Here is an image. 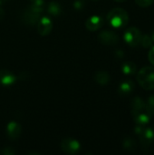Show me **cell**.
Here are the masks:
<instances>
[{"instance_id":"6da1fadb","label":"cell","mask_w":154,"mask_h":155,"mask_svg":"<svg viewBox=\"0 0 154 155\" xmlns=\"http://www.w3.org/2000/svg\"><path fill=\"white\" fill-rule=\"evenodd\" d=\"M107 21L114 28H123L129 22V15L123 8L116 7L108 13Z\"/></svg>"},{"instance_id":"7a4b0ae2","label":"cell","mask_w":154,"mask_h":155,"mask_svg":"<svg viewBox=\"0 0 154 155\" xmlns=\"http://www.w3.org/2000/svg\"><path fill=\"white\" fill-rule=\"evenodd\" d=\"M137 81L145 90H154V67L145 66L137 74Z\"/></svg>"},{"instance_id":"3957f363","label":"cell","mask_w":154,"mask_h":155,"mask_svg":"<svg viewBox=\"0 0 154 155\" xmlns=\"http://www.w3.org/2000/svg\"><path fill=\"white\" fill-rule=\"evenodd\" d=\"M42 13L29 5L23 13L22 15V20L25 25H29V26H34L37 24L38 20L41 17Z\"/></svg>"},{"instance_id":"277c9868","label":"cell","mask_w":154,"mask_h":155,"mask_svg":"<svg viewBox=\"0 0 154 155\" xmlns=\"http://www.w3.org/2000/svg\"><path fill=\"white\" fill-rule=\"evenodd\" d=\"M60 146L61 150L66 154L74 155L78 153L81 150V143L77 140L73 138H66L62 140Z\"/></svg>"},{"instance_id":"5b68a950","label":"cell","mask_w":154,"mask_h":155,"mask_svg":"<svg viewBox=\"0 0 154 155\" xmlns=\"http://www.w3.org/2000/svg\"><path fill=\"white\" fill-rule=\"evenodd\" d=\"M142 37V33L137 27H130L128 28L124 35H123V39L132 47H135L140 45V40Z\"/></svg>"},{"instance_id":"8992f818","label":"cell","mask_w":154,"mask_h":155,"mask_svg":"<svg viewBox=\"0 0 154 155\" xmlns=\"http://www.w3.org/2000/svg\"><path fill=\"white\" fill-rule=\"evenodd\" d=\"M98 40L104 45H114L119 42V36L113 31L104 30L98 35Z\"/></svg>"},{"instance_id":"52a82bcc","label":"cell","mask_w":154,"mask_h":155,"mask_svg":"<svg viewBox=\"0 0 154 155\" xmlns=\"http://www.w3.org/2000/svg\"><path fill=\"white\" fill-rule=\"evenodd\" d=\"M37 32L40 35H48L53 29V21L48 16H42L36 24Z\"/></svg>"},{"instance_id":"ba28073f","label":"cell","mask_w":154,"mask_h":155,"mask_svg":"<svg viewBox=\"0 0 154 155\" xmlns=\"http://www.w3.org/2000/svg\"><path fill=\"white\" fill-rule=\"evenodd\" d=\"M141 141L142 147L143 149L150 148L154 143V130L145 126L143 131L138 135Z\"/></svg>"},{"instance_id":"9c48e42d","label":"cell","mask_w":154,"mask_h":155,"mask_svg":"<svg viewBox=\"0 0 154 155\" xmlns=\"http://www.w3.org/2000/svg\"><path fill=\"white\" fill-rule=\"evenodd\" d=\"M6 135L10 140H16L20 137L22 133V126L19 123L15 121H11L6 125Z\"/></svg>"},{"instance_id":"30bf717a","label":"cell","mask_w":154,"mask_h":155,"mask_svg":"<svg viewBox=\"0 0 154 155\" xmlns=\"http://www.w3.org/2000/svg\"><path fill=\"white\" fill-rule=\"evenodd\" d=\"M103 19L100 15H92L85 21V27L91 32L99 30L103 25Z\"/></svg>"},{"instance_id":"8fae6325","label":"cell","mask_w":154,"mask_h":155,"mask_svg":"<svg viewBox=\"0 0 154 155\" xmlns=\"http://www.w3.org/2000/svg\"><path fill=\"white\" fill-rule=\"evenodd\" d=\"M16 81V76L7 69H0V84L4 86H10Z\"/></svg>"},{"instance_id":"7c38bea8","label":"cell","mask_w":154,"mask_h":155,"mask_svg":"<svg viewBox=\"0 0 154 155\" xmlns=\"http://www.w3.org/2000/svg\"><path fill=\"white\" fill-rule=\"evenodd\" d=\"M146 110V104L145 102L139 96L135 97L132 102V115L134 116L140 113L145 112Z\"/></svg>"},{"instance_id":"4fadbf2b","label":"cell","mask_w":154,"mask_h":155,"mask_svg":"<svg viewBox=\"0 0 154 155\" xmlns=\"http://www.w3.org/2000/svg\"><path fill=\"white\" fill-rule=\"evenodd\" d=\"M133 88H134V84H133V81L125 80L120 84L119 88H118V93L122 96H126V95H129L130 94H132Z\"/></svg>"},{"instance_id":"5bb4252c","label":"cell","mask_w":154,"mask_h":155,"mask_svg":"<svg viewBox=\"0 0 154 155\" xmlns=\"http://www.w3.org/2000/svg\"><path fill=\"white\" fill-rule=\"evenodd\" d=\"M133 117V120L136 123V124L142 125V126H146L150 123V120H151V114L147 111L140 113Z\"/></svg>"},{"instance_id":"9a60e30c","label":"cell","mask_w":154,"mask_h":155,"mask_svg":"<svg viewBox=\"0 0 154 155\" xmlns=\"http://www.w3.org/2000/svg\"><path fill=\"white\" fill-rule=\"evenodd\" d=\"M110 75L107 72L105 71H99L95 74L94 75V80L95 82L100 84V85H106L110 82Z\"/></svg>"},{"instance_id":"2e32d148","label":"cell","mask_w":154,"mask_h":155,"mask_svg":"<svg viewBox=\"0 0 154 155\" xmlns=\"http://www.w3.org/2000/svg\"><path fill=\"white\" fill-rule=\"evenodd\" d=\"M47 12L49 15H51L53 16H58V15H60V14L62 12V7L58 2L52 1L47 5Z\"/></svg>"},{"instance_id":"e0dca14e","label":"cell","mask_w":154,"mask_h":155,"mask_svg":"<svg viewBox=\"0 0 154 155\" xmlns=\"http://www.w3.org/2000/svg\"><path fill=\"white\" fill-rule=\"evenodd\" d=\"M136 64L132 62V61H128L123 64L122 65V72L126 74V75H133L136 73Z\"/></svg>"},{"instance_id":"ac0fdd59","label":"cell","mask_w":154,"mask_h":155,"mask_svg":"<svg viewBox=\"0 0 154 155\" xmlns=\"http://www.w3.org/2000/svg\"><path fill=\"white\" fill-rule=\"evenodd\" d=\"M123 149L125 151L132 152V151H134L136 149V143H135V141L133 138L127 137V138H125L123 140Z\"/></svg>"},{"instance_id":"d6986e66","label":"cell","mask_w":154,"mask_h":155,"mask_svg":"<svg viewBox=\"0 0 154 155\" xmlns=\"http://www.w3.org/2000/svg\"><path fill=\"white\" fill-rule=\"evenodd\" d=\"M152 39L150 35H142V37H141V40H140V45L142 46H143L144 48H149V47H152Z\"/></svg>"},{"instance_id":"ffe728a7","label":"cell","mask_w":154,"mask_h":155,"mask_svg":"<svg viewBox=\"0 0 154 155\" xmlns=\"http://www.w3.org/2000/svg\"><path fill=\"white\" fill-rule=\"evenodd\" d=\"M146 110L151 114V116H154V95H152L146 104Z\"/></svg>"},{"instance_id":"44dd1931","label":"cell","mask_w":154,"mask_h":155,"mask_svg":"<svg viewBox=\"0 0 154 155\" xmlns=\"http://www.w3.org/2000/svg\"><path fill=\"white\" fill-rule=\"evenodd\" d=\"M135 2L141 7H148L153 4L154 0H135Z\"/></svg>"},{"instance_id":"7402d4cb","label":"cell","mask_w":154,"mask_h":155,"mask_svg":"<svg viewBox=\"0 0 154 155\" xmlns=\"http://www.w3.org/2000/svg\"><path fill=\"white\" fill-rule=\"evenodd\" d=\"M74 7L76 9V10H83V8L84 7V0H75L74 2Z\"/></svg>"},{"instance_id":"603a6c76","label":"cell","mask_w":154,"mask_h":155,"mask_svg":"<svg viewBox=\"0 0 154 155\" xmlns=\"http://www.w3.org/2000/svg\"><path fill=\"white\" fill-rule=\"evenodd\" d=\"M0 153H1V154L4 155H14L16 153V152L12 147H5Z\"/></svg>"},{"instance_id":"cb8c5ba5","label":"cell","mask_w":154,"mask_h":155,"mask_svg":"<svg viewBox=\"0 0 154 155\" xmlns=\"http://www.w3.org/2000/svg\"><path fill=\"white\" fill-rule=\"evenodd\" d=\"M149 60L154 65V46H152L149 52Z\"/></svg>"},{"instance_id":"d4e9b609","label":"cell","mask_w":154,"mask_h":155,"mask_svg":"<svg viewBox=\"0 0 154 155\" xmlns=\"http://www.w3.org/2000/svg\"><path fill=\"white\" fill-rule=\"evenodd\" d=\"M5 16V11H4V9L3 8H1L0 7V20L1 19H3V17Z\"/></svg>"},{"instance_id":"484cf974","label":"cell","mask_w":154,"mask_h":155,"mask_svg":"<svg viewBox=\"0 0 154 155\" xmlns=\"http://www.w3.org/2000/svg\"><path fill=\"white\" fill-rule=\"evenodd\" d=\"M151 37H152V41H153V42H154V30H153V32L152 33V35H151Z\"/></svg>"},{"instance_id":"4316f807","label":"cell","mask_w":154,"mask_h":155,"mask_svg":"<svg viewBox=\"0 0 154 155\" xmlns=\"http://www.w3.org/2000/svg\"><path fill=\"white\" fill-rule=\"evenodd\" d=\"M115 1H117V2H124L125 0H115Z\"/></svg>"},{"instance_id":"83f0119b","label":"cell","mask_w":154,"mask_h":155,"mask_svg":"<svg viewBox=\"0 0 154 155\" xmlns=\"http://www.w3.org/2000/svg\"><path fill=\"white\" fill-rule=\"evenodd\" d=\"M2 2H3V1H2V0H0V5L2 4Z\"/></svg>"},{"instance_id":"f1b7e54d","label":"cell","mask_w":154,"mask_h":155,"mask_svg":"<svg viewBox=\"0 0 154 155\" xmlns=\"http://www.w3.org/2000/svg\"><path fill=\"white\" fill-rule=\"evenodd\" d=\"M3 2H5V1H8V0H2Z\"/></svg>"},{"instance_id":"f546056e","label":"cell","mask_w":154,"mask_h":155,"mask_svg":"<svg viewBox=\"0 0 154 155\" xmlns=\"http://www.w3.org/2000/svg\"><path fill=\"white\" fill-rule=\"evenodd\" d=\"M92 1H99V0H92Z\"/></svg>"},{"instance_id":"4dcf8cb0","label":"cell","mask_w":154,"mask_h":155,"mask_svg":"<svg viewBox=\"0 0 154 155\" xmlns=\"http://www.w3.org/2000/svg\"><path fill=\"white\" fill-rule=\"evenodd\" d=\"M32 1H33V0H32Z\"/></svg>"}]
</instances>
